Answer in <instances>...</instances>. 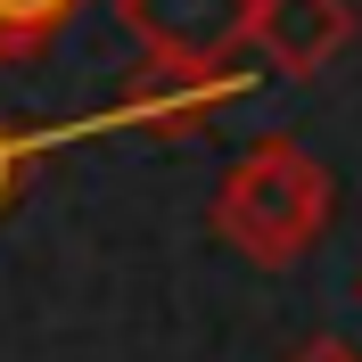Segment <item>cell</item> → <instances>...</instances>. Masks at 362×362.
Returning <instances> with one entry per match:
<instances>
[{
    "label": "cell",
    "instance_id": "obj_6",
    "mask_svg": "<svg viewBox=\"0 0 362 362\" xmlns=\"http://www.w3.org/2000/svg\"><path fill=\"white\" fill-rule=\"evenodd\" d=\"M25 165H33V140H25L17 124H8V115H0V214L17 206V189H25Z\"/></svg>",
    "mask_w": 362,
    "mask_h": 362
},
{
    "label": "cell",
    "instance_id": "obj_8",
    "mask_svg": "<svg viewBox=\"0 0 362 362\" xmlns=\"http://www.w3.org/2000/svg\"><path fill=\"white\" fill-rule=\"evenodd\" d=\"M354 296H362V288H354Z\"/></svg>",
    "mask_w": 362,
    "mask_h": 362
},
{
    "label": "cell",
    "instance_id": "obj_4",
    "mask_svg": "<svg viewBox=\"0 0 362 362\" xmlns=\"http://www.w3.org/2000/svg\"><path fill=\"white\" fill-rule=\"evenodd\" d=\"M247 42L280 74H321L354 42V0H247Z\"/></svg>",
    "mask_w": 362,
    "mask_h": 362
},
{
    "label": "cell",
    "instance_id": "obj_3",
    "mask_svg": "<svg viewBox=\"0 0 362 362\" xmlns=\"http://www.w3.org/2000/svg\"><path fill=\"white\" fill-rule=\"evenodd\" d=\"M115 17L165 66H239L247 49V0H115Z\"/></svg>",
    "mask_w": 362,
    "mask_h": 362
},
{
    "label": "cell",
    "instance_id": "obj_7",
    "mask_svg": "<svg viewBox=\"0 0 362 362\" xmlns=\"http://www.w3.org/2000/svg\"><path fill=\"white\" fill-rule=\"evenodd\" d=\"M288 362H362V354H354L346 338H305V346H296Z\"/></svg>",
    "mask_w": 362,
    "mask_h": 362
},
{
    "label": "cell",
    "instance_id": "obj_5",
    "mask_svg": "<svg viewBox=\"0 0 362 362\" xmlns=\"http://www.w3.org/2000/svg\"><path fill=\"white\" fill-rule=\"evenodd\" d=\"M83 0H0V49L8 58H25V49H42L58 25L74 17Z\"/></svg>",
    "mask_w": 362,
    "mask_h": 362
},
{
    "label": "cell",
    "instance_id": "obj_2",
    "mask_svg": "<svg viewBox=\"0 0 362 362\" xmlns=\"http://www.w3.org/2000/svg\"><path fill=\"white\" fill-rule=\"evenodd\" d=\"M230 99H247V74L239 66H165V58H140L124 99H115V124H132L148 140H189Z\"/></svg>",
    "mask_w": 362,
    "mask_h": 362
},
{
    "label": "cell",
    "instance_id": "obj_1",
    "mask_svg": "<svg viewBox=\"0 0 362 362\" xmlns=\"http://www.w3.org/2000/svg\"><path fill=\"white\" fill-rule=\"evenodd\" d=\"M214 230L247 264H296V255H313L321 230H329V165L288 132L255 140L247 157L223 173V189H214Z\"/></svg>",
    "mask_w": 362,
    "mask_h": 362
}]
</instances>
